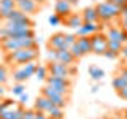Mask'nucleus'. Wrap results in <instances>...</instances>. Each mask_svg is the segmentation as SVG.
<instances>
[{
  "label": "nucleus",
  "mask_w": 127,
  "mask_h": 119,
  "mask_svg": "<svg viewBox=\"0 0 127 119\" xmlns=\"http://www.w3.org/2000/svg\"><path fill=\"white\" fill-rule=\"evenodd\" d=\"M38 57V48H21V49L14 51V53L6 54V62L13 63V65H24L27 62L37 60Z\"/></svg>",
  "instance_id": "nucleus-1"
},
{
  "label": "nucleus",
  "mask_w": 127,
  "mask_h": 119,
  "mask_svg": "<svg viewBox=\"0 0 127 119\" xmlns=\"http://www.w3.org/2000/svg\"><path fill=\"white\" fill-rule=\"evenodd\" d=\"M95 8H97V13H98V19H100V22H108L113 18H116V16L121 14V6L114 5V3H111V2L97 3Z\"/></svg>",
  "instance_id": "nucleus-2"
},
{
  "label": "nucleus",
  "mask_w": 127,
  "mask_h": 119,
  "mask_svg": "<svg viewBox=\"0 0 127 119\" xmlns=\"http://www.w3.org/2000/svg\"><path fill=\"white\" fill-rule=\"evenodd\" d=\"M48 70H49L51 75H56V76H61L65 79H71L73 75L76 73V68L73 65H67V63L62 62H48Z\"/></svg>",
  "instance_id": "nucleus-3"
},
{
  "label": "nucleus",
  "mask_w": 127,
  "mask_h": 119,
  "mask_svg": "<svg viewBox=\"0 0 127 119\" xmlns=\"http://www.w3.org/2000/svg\"><path fill=\"white\" fill-rule=\"evenodd\" d=\"M46 84L51 86L53 89H56L57 92H61L64 95L68 97L70 95V89H71V79H65V78H61V76H56V75H48L46 78Z\"/></svg>",
  "instance_id": "nucleus-4"
},
{
  "label": "nucleus",
  "mask_w": 127,
  "mask_h": 119,
  "mask_svg": "<svg viewBox=\"0 0 127 119\" xmlns=\"http://www.w3.org/2000/svg\"><path fill=\"white\" fill-rule=\"evenodd\" d=\"M41 94H43V95H46V97L49 98V100L53 102L54 105L62 106V108H65L67 102H68V97H67V95H64V94H61V92H57L56 89H53V87L48 86V84L41 89Z\"/></svg>",
  "instance_id": "nucleus-5"
},
{
  "label": "nucleus",
  "mask_w": 127,
  "mask_h": 119,
  "mask_svg": "<svg viewBox=\"0 0 127 119\" xmlns=\"http://www.w3.org/2000/svg\"><path fill=\"white\" fill-rule=\"evenodd\" d=\"M91 43H92V53L97 56H103L105 51L108 49V38L103 33H94L91 35Z\"/></svg>",
  "instance_id": "nucleus-6"
},
{
  "label": "nucleus",
  "mask_w": 127,
  "mask_h": 119,
  "mask_svg": "<svg viewBox=\"0 0 127 119\" xmlns=\"http://www.w3.org/2000/svg\"><path fill=\"white\" fill-rule=\"evenodd\" d=\"M102 29V22H84L79 29H76V37H91V35L97 33Z\"/></svg>",
  "instance_id": "nucleus-7"
},
{
  "label": "nucleus",
  "mask_w": 127,
  "mask_h": 119,
  "mask_svg": "<svg viewBox=\"0 0 127 119\" xmlns=\"http://www.w3.org/2000/svg\"><path fill=\"white\" fill-rule=\"evenodd\" d=\"M16 8L30 16L35 11H38V3L35 0H16Z\"/></svg>",
  "instance_id": "nucleus-8"
},
{
  "label": "nucleus",
  "mask_w": 127,
  "mask_h": 119,
  "mask_svg": "<svg viewBox=\"0 0 127 119\" xmlns=\"http://www.w3.org/2000/svg\"><path fill=\"white\" fill-rule=\"evenodd\" d=\"M48 48H53V49H70V46L65 45V33L51 35L49 41H48Z\"/></svg>",
  "instance_id": "nucleus-9"
},
{
  "label": "nucleus",
  "mask_w": 127,
  "mask_h": 119,
  "mask_svg": "<svg viewBox=\"0 0 127 119\" xmlns=\"http://www.w3.org/2000/svg\"><path fill=\"white\" fill-rule=\"evenodd\" d=\"M106 38L108 40H116V41L126 45L127 43V30L118 29V27H110L108 32H106Z\"/></svg>",
  "instance_id": "nucleus-10"
},
{
  "label": "nucleus",
  "mask_w": 127,
  "mask_h": 119,
  "mask_svg": "<svg viewBox=\"0 0 127 119\" xmlns=\"http://www.w3.org/2000/svg\"><path fill=\"white\" fill-rule=\"evenodd\" d=\"M54 11H56V14H59L64 19V18H67V16L71 13V3L67 2V0H56Z\"/></svg>",
  "instance_id": "nucleus-11"
},
{
  "label": "nucleus",
  "mask_w": 127,
  "mask_h": 119,
  "mask_svg": "<svg viewBox=\"0 0 127 119\" xmlns=\"http://www.w3.org/2000/svg\"><path fill=\"white\" fill-rule=\"evenodd\" d=\"M64 22H65V26H68V27L76 30L84 24V19H83V16L78 14V13H70L67 18H64Z\"/></svg>",
  "instance_id": "nucleus-12"
},
{
  "label": "nucleus",
  "mask_w": 127,
  "mask_h": 119,
  "mask_svg": "<svg viewBox=\"0 0 127 119\" xmlns=\"http://www.w3.org/2000/svg\"><path fill=\"white\" fill-rule=\"evenodd\" d=\"M83 19H84V22H100V19H98V13H97V8L95 6H87L84 8V11L81 13Z\"/></svg>",
  "instance_id": "nucleus-13"
},
{
  "label": "nucleus",
  "mask_w": 127,
  "mask_h": 119,
  "mask_svg": "<svg viewBox=\"0 0 127 119\" xmlns=\"http://www.w3.org/2000/svg\"><path fill=\"white\" fill-rule=\"evenodd\" d=\"M76 59L71 56V53L68 49H57V62L67 63V65H73Z\"/></svg>",
  "instance_id": "nucleus-14"
},
{
  "label": "nucleus",
  "mask_w": 127,
  "mask_h": 119,
  "mask_svg": "<svg viewBox=\"0 0 127 119\" xmlns=\"http://www.w3.org/2000/svg\"><path fill=\"white\" fill-rule=\"evenodd\" d=\"M53 105V102L49 100V98L46 97V95H40V97H37V100H35V105H33V110H37V111H45L46 113V110L49 108V106Z\"/></svg>",
  "instance_id": "nucleus-15"
},
{
  "label": "nucleus",
  "mask_w": 127,
  "mask_h": 119,
  "mask_svg": "<svg viewBox=\"0 0 127 119\" xmlns=\"http://www.w3.org/2000/svg\"><path fill=\"white\" fill-rule=\"evenodd\" d=\"M76 43L79 45V48H81V51L86 54L92 53V43H91V37H78Z\"/></svg>",
  "instance_id": "nucleus-16"
},
{
  "label": "nucleus",
  "mask_w": 127,
  "mask_h": 119,
  "mask_svg": "<svg viewBox=\"0 0 127 119\" xmlns=\"http://www.w3.org/2000/svg\"><path fill=\"white\" fill-rule=\"evenodd\" d=\"M46 114L49 118H53V119H64V116H65L62 106H57V105H54V103L46 110Z\"/></svg>",
  "instance_id": "nucleus-17"
},
{
  "label": "nucleus",
  "mask_w": 127,
  "mask_h": 119,
  "mask_svg": "<svg viewBox=\"0 0 127 119\" xmlns=\"http://www.w3.org/2000/svg\"><path fill=\"white\" fill-rule=\"evenodd\" d=\"M87 73H89L91 79H92V81H95V83L102 81V79H103V76H105V71H103L102 68H98V67H89Z\"/></svg>",
  "instance_id": "nucleus-18"
},
{
  "label": "nucleus",
  "mask_w": 127,
  "mask_h": 119,
  "mask_svg": "<svg viewBox=\"0 0 127 119\" xmlns=\"http://www.w3.org/2000/svg\"><path fill=\"white\" fill-rule=\"evenodd\" d=\"M13 79H14L16 83H24V81H27V79H29L27 73L24 71V68H22L21 65H19L18 68H16V70L13 71Z\"/></svg>",
  "instance_id": "nucleus-19"
},
{
  "label": "nucleus",
  "mask_w": 127,
  "mask_h": 119,
  "mask_svg": "<svg viewBox=\"0 0 127 119\" xmlns=\"http://www.w3.org/2000/svg\"><path fill=\"white\" fill-rule=\"evenodd\" d=\"M111 84H113V89L116 90H121L124 86H127V79L124 76H121V75H116V76L113 78V81H111Z\"/></svg>",
  "instance_id": "nucleus-20"
},
{
  "label": "nucleus",
  "mask_w": 127,
  "mask_h": 119,
  "mask_svg": "<svg viewBox=\"0 0 127 119\" xmlns=\"http://www.w3.org/2000/svg\"><path fill=\"white\" fill-rule=\"evenodd\" d=\"M22 68H24V71L27 73V76H33L35 75V71H37V68H38V63H37V60H32V62H27V63H24V65H21Z\"/></svg>",
  "instance_id": "nucleus-21"
},
{
  "label": "nucleus",
  "mask_w": 127,
  "mask_h": 119,
  "mask_svg": "<svg viewBox=\"0 0 127 119\" xmlns=\"http://www.w3.org/2000/svg\"><path fill=\"white\" fill-rule=\"evenodd\" d=\"M48 75H49V70H48V67H45V65H38V68H37V71H35L33 76L37 78L38 81H46Z\"/></svg>",
  "instance_id": "nucleus-22"
},
{
  "label": "nucleus",
  "mask_w": 127,
  "mask_h": 119,
  "mask_svg": "<svg viewBox=\"0 0 127 119\" xmlns=\"http://www.w3.org/2000/svg\"><path fill=\"white\" fill-rule=\"evenodd\" d=\"M68 51L71 53V56H73V57L76 59V60H78V59H81L83 56H84V53L81 51V48H79L78 43H73V45L70 46V49H68Z\"/></svg>",
  "instance_id": "nucleus-23"
},
{
  "label": "nucleus",
  "mask_w": 127,
  "mask_h": 119,
  "mask_svg": "<svg viewBox=\"0 0 127 119\" xmlns=\"http://www.w3.org/2000/svg\"><path fill=\"white\" fill-rule=\"evenodd\" d=\"M26 92V86L22 84V83H16L13 86V89H11V94L14 95V97H19V95H22Z\"/></svg>",
  "instance_id": "nucleus-24"
},
{
  "label": "nucleus",
  "mask_w": 127,
  "mask_h": 119,
  "mask_svg": "<svg viewBox=\"0 0 127 119\" xmlns=\"http://www.w3.org/2000/svg\"><path fill=\"white\" fill-rule=\"evenodd\" d=\"M108 49L110 51H114V53H121V49H122V43H119L116 41V40H108Z\"/></svg>",
  "instance_id": "nucleus-25"
},
{
  "label": "nucleus",
  "mask_w": 127,
  "mask_h": 119,
  "mask_svg": "<svg viewBox=\"0 0 127 119\" xmlns=\"http://www.w3.org/2000/svg\"><path fill=\"white\" fill-rule=\"evenodd\" d=\"M0 8L14 10V8H16V0H0Z\"/></svg>",
  "instance_id": "nucleus-26"
},
{
  "label": "nucleus",
  "mask_w": 127,
  "mask_h": 119,
  "mask_svg": "<svg viewBox=\"0 0 127 119\" xmlns=\"http://www.w3.org/2000/svg\"><path fill=\"white\" fill-rule=\"evenodd\" d=\"M48 22H49V26H59V24H61L62 22V18H61V16H59V14H51L49 16V18H48Z\"/></svg>",
  "instance_id": "nucleus-27"
},
{
  "label": "nucleus",
  "mask_w": 127,
  "mask_h": 119,
  "mask_svg": "<svg viewBox=\"0 0 127 119\" xmlns=\"http://www.w3.org/2000/svg\"><path fill=\"white\" fill-rule=\"evenodd\" d=\"M46 59H48V62H56V60H57V49L49 48L48 53H46Z\"/></svg>",
  "instance_id": "nucleus-28"
},
{
  "label": "nucleus",
  "mask_w": 127,
  "mask_h": 119,
  "mask_svg": "<svg viewBox=\"0 0 127 119\" xmlns=\"http://www.w3.org/2000/svg\"><path fill=\"white\" fill-rule=\"evenodd\" d=\"M8 81V71L3 65H0V84H6Z\"/></svg>",
  "instance_id": "nucleus-29"
},
{
  "label": "nucleus",
  "mask_w": 127,
  "mask_h": 119,
  "mask_svg": "<svg viewBox=\"0 0 127 119\" xmlns=\"http://www.w3.org/2000/svg\"><path fill=\"white\" fill-rule=\"evenodd\" d=\"M76 40H78L76 33H65V45L71 46L73 43H76Z\"/></svg>",
  "instance_id": "nucleus-30"
},
{
  "label": "nucleus",
  "mask_w": 127,
  "mask_h": 119,
  "mask_svg": "<svg viewBox=\"0 0 127 119\" xmlns=\"http://www.w3.org/2000/svg\"><path fill=\"white\" fill-rule=\"evenodd\" d=\"M24 113H26V110H24L22 105H21L18 110H16V113H14V119H24Z\"/></svg>",
  "instance_id": "nucleus-31"
},
{
  "label": "nucleus",
  "mask_w": 127,
  "mask_h": 119,
  "mask_svg": "<svg viewBox=\"0 0 127 119\" xmlns=\"http://www.w3.org/2000/svg\"><path fill=\"white\" fill-rule=\"evenodd\" d=\"M35 113H37V110H26L24 119H35Z\"/></svg>",
  "instance_id": "nucleus-32"
},
{
  "label": "nucleus",
  "mask_w": 127,
  "mask_h": 119,
  "mask_svg": "<svg viewBox=\"0 0 127 119\" xmlns=\"http://www.w3.org/2000/svg\"><path fill=\"white\" fill-rule=\"evenodd\" d=\"M118 53H114V51H110V49H106L105 51V54H103V57H106V59H116L118 57Z\"/></svg>",
  "instance_id": "nucleus-33"
},
{
  "label": "nucleus",
  "mask_w": 127,
  "mask_h": 119,
  "mask_svg": "<svg viewBox=\"0 0 127 119\" xmlns=\"http://www.w3.org/2000/svg\"><path fill=\"white\" fill-rule=\"evenodd\" d=\"M27 102H29V95H27L26 92H24L22 95H19V105H22V106H24Z\"/></svg>",
  "instance_id": "nucleus-34"
},
{
  "label": "nucleus",
  "mask_w": 127,
  "mask_h": 119,
  "mask_svg": "<svg viewBox=\"0 0 127 119\" xmlns=\"http://www.w3.org/2000/svg\"><path fill=\"white\" fill-rule=\"evenodd\" d=\"M106 2H111V3H114V5H118V6H126L127 5V0H106Z\"/></svg>",
  "instance_id": "nucleus-35"
},
{
  "label": "nucleus",
  "mask_w": 127,
  "mask_h": 119,
  "mask_svg": "<svg viewBox=\"0 0 127 119\" xmlns=\"http://www.w3.org/2000/svg\"><path fill=\"white\" fill-rule=\"evenodd\" d=\"M118 94H119V97H121V98H124V100H127V86H124L121 90H118Z\"/></svg>",
  "instance_id": "nucleus-36"
},
{
  "label": "nucleus",
  "mask_w": 127,
  "mask_h": 119,
  "mask_svg": "<svg viewBox=\"0 0 127 119\" xmlns=\"http://www.w3.org/2000/svg\"><path fill=\"white\" fill-rule=\"evenodd\" d=\"M119 56L124 59V62L127 60V45H122V49H121V53H119Z\"/></svg>",
  "instance_id": "nucleus-37"
},
{
  "label": "nucleus",
  "mask_w": 127,
  "mask_h": 119,
  "mask_svg": "<svg viewBox=\"0 0 127 119\" xmlns=\"http://www.w3.org/2000/svg\"><path fill=\"white\" fill-rule=\"evenodd\" d=\"M35 119H48V114L45 111H37L35 113Z\"/></svg>",
  "instance_id": "nucleus-38"
},
{
  "label": "nucleus",
  "mask_w": 127,
  "mask_h": 119,
  "mask_svg": "<svg viewBox=\"0 0 127 119\" xmlns=\"http://www.w3.org/2000/svg\"><path fill=\"white\" fill-rule=\"evenodd\" d=\"M118 75H121V76H124V78L127 79V67H126V65H122L121 68H119V71H118Z\"/></svg>",
  "instance_id": "nucleus-39"
},
{
  "label": "nucleus",
  "mask_w": 127,
  "mask_h": 119,
  "mask_svg": "<svg viewBox=\"0 0 127 119\" xmlns=\"http://www.w3.org/2000/svg\"><path fill=\"white\" fill-rule=\"evenodd\" d=\"M119 16H121L122 19L127 18V5H126V6H121V14H119Z\"/></svg>",
  "instance_id": "nucleus-40"
},
{
  "label": "nucleus",
  "mask_w": 127,
  "mask_h": 119,
  "mask_svg": "<svg viewBox=\"0 0 127 119\" xmlns=\"http://www.w3.org/2000/svg\"><path fill=\"white\" fill-rule=\"evenodd\" d=\"M5 94H6V87H5V84H0V97H3Z\"/></svg>",
  "instance_id": "nucleus-41"
},
{
  "label": "nucleus",
  "mask_w": 127,
  "mask_h": 119,
  "mask_svg": "<svg viewBox=\"0 0 127 119\" xmlns=\"http://www.w3.org/2000/svg\"><path fill=\"white\" fill-rule=\"evenodd\" d=\"M91 90H92V92L95 94V92H97V90H98V84H94L92 87H91Z\"/></svg>",
  "instance_id": "nucleus-42"
},
{
  "label": "nucleus",
  "mask_w": 127,
  "mask_h": 119,
  "mask_svg": "<svg viewBox=\"0 0 127 119\" xmlns=\"http://www.w3.org/2000/svg\"><path fill=\"white\" fill-rule=\"evenodd\" d=\"M122 26H124V30H127V18L122 19Z\"/></svg>",
  "instance_id": "nucleus-43"
},
{
  "label": "nucleus",
  "mask_w": 127,
  "mask_h": 119,
  "mask_svg": "<svg viewBox=\"0 0 127 119\" xmlns=\"http://www.w3.org/2000/svg\"><path fill=\"white\" fill-rule=\"evenodd\" d=\"M67 2H70L71 5H78V2H79V0H67Z\"/></svg>",
  "instance_id": "nucleus-44"
},
{
  "label": "nucleus",
  "mask_w": 127,
  "mask_h": 119,
  "mask_svg": "<svg viewBox=\"0 0 127 119\" xmlns=\"http://www.w3.org/2000/svg\"><path fill=\"white\" fill-rule=\"evenodd\" d=\"M121 116L124 118V119H127V110H126V111H122V114H121Z\"/></svg>",
  "instance_id": "nucleus-45"
},
{
  "label": "nucleus",
  "mask_w": 127,
  "mask_h": 119,
  "mask_svg": "<svg viewBox=\"0 0 127 119\" xmlns=\"http://www.w3.org/2000/svg\"><path fill=\"white\" fill-rule=\"evenodd\" d=\"M35 2H37V3H38V5H41V3H45V2H46V0H35Z\"/></svg>",
  "instance_id": "nucleus-46"
},
{
  "label": "nucleus",
  "mask_w": 127,
  "mask_h": 119,
  "mask_svg": "<svg viewBox=\"0 0 127 119\" xmlns=\"http://www.w3.org/2000/svg\"><path fill=\"white\" fill-rule=\"evenodd\" d=\"M2 103H3V100H2V97H0V106H2Z\"/></svg>",
  "instance_id": "nucleus-47"
},
{
  "label": "nucleus",
  "mask_w": 127,
  "mask_h": 119,
  "mask_svg": "<svg viewBox=\"0 0 127 119\" xmlns=\"http://www.w3.org/2000/svg\"><path fill=\"white\" fill-rule=\"evenodd\" d=\"M105 119H116V118H114V116H113V118H105Z\"/></svg>",
  "instance_id": "nucleus-48"
},
{
  "label": "nucleus",
  "mask_w": 127,
  "mask_h": 119,
  "mask_svg": "<svg viewBox=\"0 0 127 119\" xmlns=\"http://www.w3.org/2000/svg\"><path fill=\"white\" fill-rule=\"evenodd\" d=\"M124 65H126V67H127V60H126V62H124Z\"/></svg>",
  "instance_id": "nucleus-49"
},
{
  "label": "nucleus",
  "mask_w": 127,
  "mask_h": 119,
  "mask_svg": "<svg viewBox=\"0 0 127 119\" xmlns=\"http://www.w3.org/2000/svg\"><path fill=\"white\" fill-rule=\"evenodd\" d=\"M48 119H53V118H49V116H48Z\"/></svg>",
  "instance_id": "nucleus-50"
}]
</instances>
